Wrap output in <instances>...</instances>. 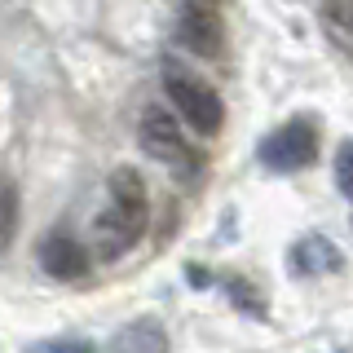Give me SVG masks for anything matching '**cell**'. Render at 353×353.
I'll use <instances>...</instances> for the list:
<instances>
[{
  "mask_svg": "<svg viewBox=\"0 0 353 353\" xmlns=\"http://www.w3.org/2000/svg\"><path fill=\"white\" fill-rule=\"evenodd\" d=\"M137 141H141V150H146L150 159L168 163V168H176V172H194L199 168L194 150L185 146V132H181V124H176V115L168 106H146L141 110Z\"/></svg>",
  "mask_w": 353,
  "mask_h": 353,
  "instance_id": "obj_4",
  "label": "cell"
},
{
  "mask_svg": "<svg viewBox=\"0 0 353 353\" xmlns=\"http://www.w3.org/2000/svg\"><path fill=\"white\" fill-rule=\"evenodd\" d=\"M163 93L176 106V115L190 124L199 137H216L221 124H225V106H221V93L208 80H199L194 71L176 62H163Z\"/></svg>",
  "mask_w": 353,
  "mask_h": 353,
  "instance_id": "obj_2",
  "label": "cell"
},
{
  "mask_svg": "<svg viewBox=\"0 0 353 353\" xmlns=\"http://www.w3.org/2000/svg\"><path fill=\"white\" fill-rule=\"evenodd\" d=\"M287 270H292L296 279H327V274L345 270V252H340L327 234H305V239L292 243V252H287Z\"/></svg>",
  "mask_w": 353,
  "mask_h": 353,
  "instance_id": "obj_6",
  "label": "cell"
},
{
  "mask_svg": "<svg viewBox=\"0 0 353 353\" xmlns=\"http://www.w3.org/2000/svg\"><path fill=\"white\" fill-rule=\"evenodd\" d=\"M106 190H110V203L97 216V248H102V256H124L150 225L146 181L137 176V168H115Z\"/></svg>",
  "mask_w": 353,
  "mask_h": 353,
  "instance_id": "obj_1",
  "label": "cell"
},
{
  "mask_svg": "<svg viewBox=\"0 0 353 353\" xmlns=\"http://www.w3.org/2000/svg\"><path fill=\"white\" fill-rule=\"evenodd\" d=\"M110 349L115 353H168V331H163L154 318H132L110 336Z\"/></svg>",
  "mask_w": 353,
  "mask_h": 353,
  "instance_id": "obj_8",
  "label": "cell"
},
{
  "mask_svg": "<svg viewBox=\"0 0 353 353\" xmlns=\"http://www.w3.org/2000/svg\"><path fill=\"white\" fill-rule=\"evenodd\" d=\"M327 9H331V18H336V22H349L353 18V0H327Z\"/></svg>",
  "mask_w": 353,
  "mask_h": 353,
  "instance_id": "obj_13",
  "label": "cell"
},
{
  "mask_svg": "<svg viewBox=\"0 0 353 353\" xmlns=\"http://www.w3.org/2000/svg\"><path fill=\"white\" fill-rule=\"evenodd\" d=\"M40 270L49 274V279L58 283H75L88 274V252L84 243L75 234H66V230H58V234H49L40 243Z\"/></svg>",
  "mask_w": 353,
  "mask_h": 353,
  "instance_id": "obj_7",
  "label": "cell"
},
{
  "mask_svg": "<svg viewBox=\"0 0 353 353\" xmlns=\"http://www.w3.org/2000/svg\"><path fill=\"white\" fill-rule=\"evenodd\" d=\"M221 283H225V292L234 296V305L243 309V314H252V318H265V301H261L256 292H248V279H239V274H225Z\"/></svg>",
  "mask_w": 353,
  "mask_h": 353,
  "instance_id": "obj_10",
  "label": "cell"
},
{
  "mask_svg": "<svg viewBox=\"0 0 353 353\" xmlns=\"http://www.w3.org/2000/svg\"><path fill=\"white\" fill-rule=\"evenodd\" d=\"M261 168L270 172H301L318 159V128L314 119H287L274 132H265V141L256 146Z\"/></svg>",
  "mask_w": 353,
  "mask_h": 353,
  "instance_id": "obj_3",
  "label": "cell"
},
{
  "mask_svg": "<svg viewBox=\"0 0 353 353\" xmlns=\"http://www.w3.org/2000/svg\"><path fill=\"white\" fill-rule=\"evenodd\" d=\"M14 234H18V185L0 176V256L9 252Z\"/></svg>",
  "mask_w": 353,
  "mask_h": 353,
  "instance_id": "obj_9",
  "label": "cell"
},
{
  "mask_svg": "<svg viewBox=\"0 0 353 353\" xmlns=\"http://www.w3.org/2000/svg\"><path fill=\"white\" fill-rule=\"evenodd\" d=\"M27 353H97L93 340H80V336H53V340H36Z\"/></svg>",
  "mask_w": 353,
  "mask_h": 353,
  "instance_id": "obj_11",
  "label": "cell"
},
{
  "mask_svg": "<svg viewBox=\"0 0 353 353\" xmlns=\"http://www.w3.org/2000/svg\"><path fill=\"white\" fill-rule=\"evenodd\" d=\"M331 172H336V185L340 194L353 199V141H345V146L336 150V163H331Z\"/></svg>",
  "mask_w": 353,
  "mask_h": 353,
  "instance_id": "obj_12",
  "label": "cell"
},
{
  "mask_svg": "<svg viewBox=\"0 0 353 353\" xmlns=\"http://www.w3.org/2000/svg\"><path fill=\"white\" fill-rule=\"evenodd\" d=\"M176 36L194 58H221L225 49V18L221 0H181L176 9Z\"/></svg>",
  "mask_w": 353,
  "mask_h": 353,
  "instance_id": "obj_5",
  "label": "cell"
}]
</instances>
